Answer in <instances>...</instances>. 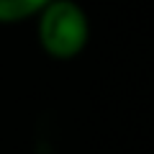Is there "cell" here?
I'll return each instance as SVG.
<instances>
[{
    "label": "cell",
    "mask_w": 154,
    "mask_h": 154,
    "mask_svg": "<svg viewBox=\"0 0 154 154\" xmlns=\"http://www.w3.org/2000/svg\"><path fill=\"white\" fill-rule=\"evenodd\" d=\"M51 0H0V23H23L36 18Z\"/></svg>",
    "instance_id": "2"
},
{
    "label": "cell",
    "mask_w": 154,
    "mask_h": 154,
    "mask_svg": "<svg viewBox=\"0 0 154 154\" xmlns=\"http://www.w3.org/2000/svg\"><path fill=\"white\" fill-rule=\"evenodd\" d=\"M36 41L51 59H75L90 41V18L77 0H51L36 16Z\"/></svg>",
    "instance_id": "1"
}]
</instances>
